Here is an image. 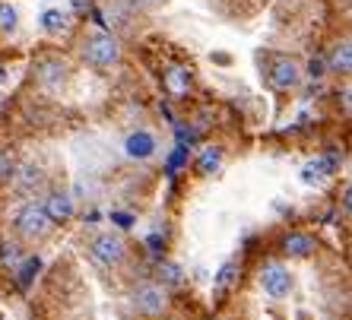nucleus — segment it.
<instances>
[{
	"label": "nucleus",
	"mask_w": 352,
	"mask_h": 320,
	"mask_svg": "<svg viewBox=\"0 0 352 320\" xmlns=\"http://www.w3.org/2000/svg\"><path fill=\"white\" fill-rule=\"evenodd\" d=\"M82 60L96 70H111L121 60V41L111 32H96L82 41Z\"/></svg>",
	"instance_id": "1"
},
{
	"label": "nucleus",
	"mask_w": 352,
	"mask_h": 320,
	"mask_svg": "<svg viewBox=\"0 0 352 320\" xmlns=\"http://www.w3.org/2000/svg\"><path fill=\"white\" fill-rule=\"evenodd\" d=\"M51 229H54V222H51V216L45 213V206L41 203H25L16 213V231L23 235V238L41 241V238H48L51 235Z\"/></svg>",
	"instance_id": "2"
},
{
	"label": "nucleus",
	"mask_w": 352,
	"mask_h": 320,
	"mask_svg": "<svg viewBox=\"0 0 352 320\" xmlns=\"http://www.w3.org/2000/svg\"><path fill=\"white\" fill-rule=\"evenodd\" d=\"M89 254L98 266H108V270H111V266H121V263L127 260V244H124V238L118 231H102V235L92 238Z\"/></svg>",
	"instance_id": "3"
},
{
	"label": "nucleus",
	"mask_w": 352,
	"mask_h": 320,
	"mask_svg": "<svg viewBox=\"0 0 352 320\" xmlns=\"http://www.w3.org/2000/svg\"><path fill=\"white\" fill-rule=\"evenodd\" d=\"M133 308L143 317H162L168 311V295H165L162 286H153V282H143V286L133 288Z\"/></svg>",
	"instance_id": "4"
},
{
	"label": "nucleus",
	"mask_w": 352,
	"mask_h": 320,
	"mask_svg": "<svg viewBox=\"0 0 352 320\" xmlns=\"http://www.w3.org/2000/svg\"><path fill=\"white\" fill-rule=\"evenodd\" d=\"M257 279H261V288L270 298H286L289 292H292V273H289L283 263H267Z\"/></svg>",
	"instance_id": "5"
},
{
	"label": "nucleus",
	"mask_w": 352,
	"mask_h": 320,
	"mask_svg": "<svg viewBox=\"0 0 352 320\" xmlns=\"http://www.w3.org/2000/svg\"><path fill=\"white\" fill-rule=\"evenodd\" d=\"M67 76H70V67L60 58H45L35 67V80H38L41 89H48V92H58L67 82Z\"/></svg>",
	"instance_id": "6"
},
{
	"label": "nucleus",
	"mask_w": 352,
	"mask_h": 320,
	"mask_svg": "<svg viewBox=\"0 0 352 320\" xmlns=\"http://www.w3.org/2000/svg\"><path fill=\"white\" fill-rule=\"evenodd\" d=\"M270 82H273V89H295L298 82H302V67L295 64L292 58H276L270 67Z\"/></svg>",
	"instance_id": "7"
},
{
	"label": "nucleus",
	"mask_w": 352,
	"mask_h": 320,
	"mask_svg": "<svg viewBox=\"0 0 352 320\" xmlns=\"http://www.w3.org/2000/svg\"><path fill=\"white\" fill-rule=\"evenodd\" d=\"M124 152L127 159H137V162H146V159L156 156V137L149 130H133L127 140H124Z\"/></svg>",
	"instance_id": "8"
},
{
	"label": "nucleus",
	"mask_w": 352,
	"mask_h": 320,
	"mask_svg": "<svg viewBox=\"0 0 352 320\" xmlns=\"http://www.w3.org/2000/svg\"><path fill=\"white\" fill-rule=\"evenodd\" d=\"M41 206H45V213L51 216V222H67V219H74V213H76L74 197H70V194H60V190H54Z\"/></svg>",
	"instance_id": "9"
},
{
	"label": "nucleus",
	"mask_w": 352,
	"mask_h": 320,
	"mask_svg": "<svg viewBox=\"0 0 352 320\" xmlns=\"http://www.w3.org/2000/svg\"><path fill=\"white\" fill-rule=\"evenodd\" d=\"M333 168H336L333 159H314V162H308L302 168V181L305 184H324L333 174Z\"/></svg>",
	"instance_id": "10"
},
{
	"label": "nucleus",
	"mask_w": 352,
	"mask_h": 320,
	"mask_svg": "<svg viewBox=\"0 0 352 320\" xmlns=\"http://www.w3.org/2000/svg\"><path fill=\"white\" fill-rule=\"evenodd\" d=\"M13 178H19L16 181V190L19 194H32L35 187H41V181H45V172H41L38 165H23L19 172H13Z\"/></svg>",
	"instance_id": "11"
},
{
	"label": "nucleus",
	"mask_w": 352,
	"mask_h": 320,
	"mask_svg": "<svg viewBox=\"0 0 352 320\" xmlns=\"http://www.w3.org/2000/svg\"><path fill=\"white\" fill-rule=\"evenodd\" d=\"M283 247H286V254H292V257H311L314 254V238L311 235H305V231H292V235L283 241Z\"/></svg>",
	"instance_id": "12"
},
{
	"label": "nucleus",
	"mask_w": 352,
	"mask_h": 320,
	"mask_svg": "<svg viewBox=\"0 0 352 320\" xmlns=\"http://www.w3.org/2000/svg\"><path fill=\"white\" fill-rule=\"evenodd\" d=\"M330 70L333 73H340V76H346L352 70V48H349V41H340L333 51H330Z\"/></svg>",
	"instance_id": "13"
},
{
	"label": "nucleus",
	"mask_w": 352,
	"mask_h": 320,
	"mask_svg": "<svg viewBox=\"0 0 352 320\" xmlns=\"http://www.w3.org/2000/svg\"><path fill=\"white\" fill-rule=\"evenodd\" d=\"M222 168V146H206L204 152H200V159H197V172L204 174V178H210V174H216Z\"/></svg>",
	"instance_id": "14"
},
{
	"label": "nucleus",
	"mask_w": 352,
	"mask_h": 320,
	"mask_svg": "<svg viewBox=\"0 0 352 320\" xmlns=\"http://www.w3.org/2000/svg\"><path fill=\"white\" fill-rule=\"evenodd\" d=\"M38 25H41V29H45L48 35H60V32H67V25H70V16L51 7V10H45V13H41Z\"/></svg>",
	"instance_id": "15"
},
{
	"label": "nucleus",
	"mask_w": 352,
	"mask_h": 320,
	"mask_svg": "<svg viewBox=\"0 0 352 320\" xmlns=\"http://www.w3.org/2000/svg\"><path fill=\"white\" fill-rule=\"evenodd\" d=\"M41 270V257H23V263L16 266V286L23 288V292H29V286H32V279L38 276Z\"/></svg>",
	"instance_id": "16"
},
{
	"label": "nucleus",
	"mask_w": 352,
	"mask_h": 320,
	"mask_svg": "<svg viewBox=\"0 0 352 320\" xmlns=\"http://www.w3.org/2000/svg\"><path fill=\"white\" fill-rule=\"evenodd\" d=\"M165 86H168L175 95H188V89H190V70H184V67H172V70H168V76H165Z\"/></svg>",
	"instance_id": "17"
},
{
	"label": "nucleus",
	"mask_w": 352,
	"mask_h": 320,
	"mask_svg": "<svg viewBox=\"0 0 352 320\" xmlns=\"http://www.w3.org/2000/svg\"><path fill=\"white\" fill-rule=\"evenodd\" d=\"M235 276H238V263H235V260H232V263H226V266H222V270L216 273L213 295H216V298H222V295H226V288H229L232 282H235Z\"/></svg>",
	"instance_id": "18"
},
{
	"label": "nucleus",
	"mask_w": 352,
	"mask_h": 320,
	"mask_svg": "<svg viewBox=\"0 0 352 320\" xmlns=\"http://www.w3.org/2000/svg\"><path fill=\"white\" fill-rule=\"evenodd\" d=\"M19 13L13 3H0V32H16Z\"/></svg>",
	"instance_id": "19"
},
{
	"label": "nucleus",
	"mask_w": 352,
	"mask_h": 320,
	"mask_svg": "<svg viewBox=\"0 0 352 320\" xmlns=\"http://www.w3.org/2000/svg\"><path fill=\"white\" fill-rule=\"evenodd\" d=\"M0 260H3V266L16 270L19 263H23V251H19V244H0Z\"/></svg>",
	"instance_id": "20"
},
{
	"label": "nucleus",
	"mask_w": 352,
	"mask_h": 320,
	"mask_svg": "<svg viewBox=\"0 0 352 320\" xmlns=\"http://www.w3.org/2000/svg\"><path fill=\"white\" fill-rule=\"evenodd\" d=\"M131 10H143V13H149V10H162L168 0H124Z\"/></svg>",
	"instance_id": "21"
},
{
	"label": "nucleus",
	"mask_w": 352,
	"mask_h": 320,
	"mask_svg": "<svg viewBox=\"0 0 352 320\" xmlns=\"http://www.w3.org/2000/svg\"><path fill=\"white\" fill-rule=\"evenodd\" d=\"M13 172H16V165H13V156H10L7 149H0V181L13 178Z\"/></svg>",
	"instance_id": "22"
},
{
	"label": "nucleus",
	"mask_w": 352,
	"mask_h": 320,
	"mask_svg": "<svg viewBox=\"0 0 352 320\" xmlns=\"http://www.w3.org/2000/svg\"><path fill=\"white\" fill-rule=\"evenodd\" d=\"M162 276H165V282H172V286L184 282V273H181V266H175V263H162Z\"/></svg>",
	"instance_id": "23"
},
{
	"label": "nucleus",
	"mask_w": 352,
	"mask_h": 320,
	"mask_svg": "<svg viewBox=\"0 0 352 320\" xmlns=\"http://www.w3.org/2000/svg\"><path fill=\"white\" fill-rule=\"evenodd\" d=\"M184 162H188V152H184V146H178V149H175V156L168 159V174H175Z\"/></svg>",
	"instance_id": "24"
},
{
	"label": "nucleus",
	"mask_w": 352,
	"mask_h": 320,
	"mask_svg": "<svg viewBox=\"0 0 352 320\" xmlns=\"http://www.w3.org/2000/svg\"><path fill=\"white\" fill-rule=\"evenodd\" d=\"M111 222H118V225H133V216H127V213H111Z\"/></svg>",
	"instance_id": "25"
},
{
	"label": "nucleus",
	"mask_w": 352,
	"mask_h": 320,
	"mask_svg": "<svg viewBox=\"0 0 352 320\" xmlns=\"http://www.w3.org/2000/svg\"><path fill=\"white\" fill-rule=\"evenodd\" d=\"M70 7H74L76 13H86V10H89V0H70Z\"/></svg>",
	"instance_id": "26"
},
{
	"label": "nucleus",
	"mask_w": 352,
	"mask_h": 320,
	"mask_svg": "<svg viewBox=\"0 0 352 320\" xmlns=\"http://www.w3.org/2000/svg\"><path fill=\"white\" fill-rule=\"evenodd\" d=\"M146 244L153 247V251H162V238H159V235H149V238H146Z\"/></svg>",
	"instance_id": "27"
},
{
	"label": "nucleus",
	"mask_w": 352,
	"mask_h": 320,
	"mask_svg": "<svg viewBox=\"0 0 352 320\" xmlns=\"http://www.w3.org/2000/svg\"><path fill=\"white\" fill-rule=\"evenodd\" d=\"M3 76H7V70H3V67H0V82H3Z\"/></svg>",
	"instance_id": "28"
}]
</instances>
